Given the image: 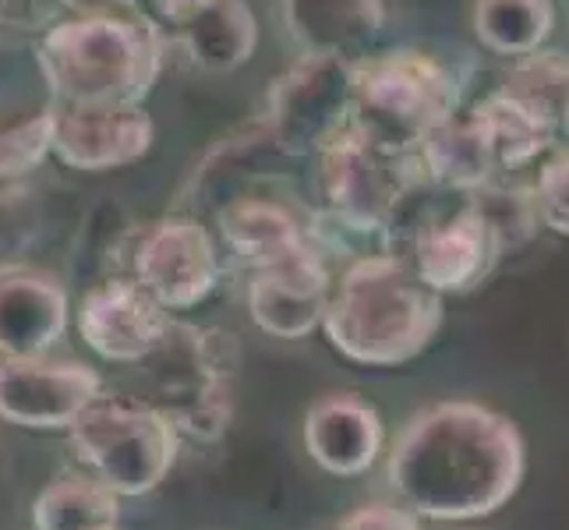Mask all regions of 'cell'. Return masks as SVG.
I'll list each match as a JSON object with an SVG mask.
<instances>
[{"label": "cell", "mask_w": 569, "mask_h": 530, "mask_svg": "<svg viewBox=\"0 0 569 530\" xmlns=\"http://www.w3.org/2000/svg\"><path fill=\"white\" fill-rule=\"evenodd\" d=\"M523 474L520 428L475 400L428 407L400 431L386 463L397 502L431 523L496 517L520 492Z\"/></svg>", "instance_id": "obj_1"}, {"label": "cell", "mask_w": 569, "mask_h": 530, "mask_svg": "<svg viewBox=\"0 0 569 530\" xmlns=\"http://www.w3.org/2000/svg\"><path fill=\"white\" fill-rule=\"evenodd\" d=\"M332 350L365 368H400L421 358L442 329V298L400 254H368L332 283L322 311Z\"/></svg>", "instance_id": "obj_2"}, {"label": "cell", "mask_w": 569, "mask_h": 530, "mask_svg": "<svg viewBox=\"0 0 569 530\" xmlns=\"http://www.w3.org/2000/svg\"><path fill=\"white\" fill-rule=\"evenodd\" d=\"M36 61L53 103L142 107L163 68V39L142 18L78 14L43 32Z\"/></svg>", "instance_id": "obj_3"}, {"label": "cell", "mask_w": 569, "mask_h": 530, "mask_svg": "<svg viewBox=\"0 0 569 530\" xmlns=\"http://www.w3.org/2000/svg\"><path fill=\"white\" fill-rule=\"evenodd\" d=\"M319 227L311 238L322 248L337 238L340 248H355V241H376L389 254V223L403 199L415 191L425 173L418 152H386L371 146L355 128L340 131L319 156Z\"/></svg>", "instance_id": "obj_4"}, {"label": "cell", "mask_w": 569, "mask_h": 530, "mask_svg": "<svg viewBox=\"0 0 569 530\" xmlns=\"http://www.w3.org/2000/svg\"><path fill=\"white\" fill-rule=\"evenodd\" d=\"M460 110L457 78L421 50H389L355 61L350 128L386 152H418L425 134Z\"/></svg>", "instance_id": "obj_5"}, {"label": "cell", "mask_w": 569, "mask_h": 530, "mask_svg": "<svg viewBox=\"0 0 569 530\" xmlns=\"http://www.w3.org/2000/svg\"><path fill=\"white\" fill-rule=\"evenodd\" d=\"M74 457L121 499L156 492L181 453V431L156 403L100 392L68 428Z\"/></svg>", "instance_id": "obj_6"}, {"label": "cell", "mask_w": 569, "mask_h": 530, "mask_svg": "<svg viewBox=\"0 0 569 530\" xmlns=\"http://www.w3.org/2000/svg\"><path fill=\"white\" fill-rule=\"evenodd\" d=\"M156 364V407L173 421L181 436L216 442L233 418V386H238L241 350L238 337L227 329H194L173 322Z\"/></svg>", "instance_id": "obj_7"}, {"label": "cell", "mask_w": 569, "mask_h": 530, "mask_svg": "<svg viewBox=\"0 0 569 530\" xmlns=\"http://www.w3.org/2000/svg\"><path fill=\"white\" fill-rule=\"evenodd\" d=\"M350 103L355 61L305 53L272 82L266 128L287 160H308L350 128Z\"/></svg>", "instance_id": "obj_8"}, {"label": "cell", "mask_w": 569, "mask_h": 530, "mask_svg": "<svg viewBox=\"0 0 569 530\" xmlns=\"http://www.w3.org/2000/svg\"><path fill=\"white\" fill-rule=\"evenodd\" d=\"M400 259H407L425 287L446 298V293L475 290L502 259V248L485 216L470 206L467 194H460L457 206L428 212L410 227V241Z\"/></svg>", "instance_id": "obj_9"}, {"label": "cell", "mask_w": 569, "mask_h": 530, "mask_svg": "<svg viewBox=\"0 0 569 530\" xmlns=\"http://www.w3.org/2000/svg\"><path fill=\"white\" fill-rule=\"evenodd\" d=\"M220 248L191 216L152 223L131 251V277L167 311L199 308L220 283Z\"/></svg>", "instance_id": "obj_10"}, {"label": "cell", "mask_w": 569, "mask_h": 530, "mask_svg": "<svg viewBox=\"0 0 569 530\" xmlns=\"http://www.w3.org/2000/svg\"><path fill=\"white\" fill-rule=\"evenodd\" d=\"M103 392V379L78 361L4 358L0 361V421L29 431H68Z\"/></svg>", "instance_id": "obj_11"}, {"label": "cell", "mask_w": 569, "mask_h": 530, "mask_svg": "<svg viewBox=\"0 0 569 530\" xmlns=\"http://www.w3.org/2000/svg\"><path fill=\"white\" fill-rule=\"evenodd\" d=\"M170 311L134 277L96 283L78 304V332L92 353L113 364H146L167 340Z\"/></svg>", "instance_id": "obj_12"}, {"label": "cell", "mask_w": 569, "mask_h": 530, "mask_svg": "<svg viewBox=\"0 0 569 530\" xmlns=\"http://www.w3.org/2000/svg\"><path fill=\"white\" fill-rule=\"evenodd\" d=\"M152 121L142 107L53 103L50 152L71 170L103 173L142 160L152 146Z\"/></svg>", "instance_id": "obj_13"}, {"label": "cell", "mask_w": 569, "mask_h": 530, "mask_svg": "<svg viewBox=\"0 0 569 530\" xmlns=\"http://www.w3.org/2000/svg\"><path fill=\"white\" fill-rule=\"evenodd\" d=\"M332 277L322 248L293 254L269 269H254L248 280V316L277 340H305L322 326Z\"/></svg>", "instance_id": "obj_14"}, {"label": "cell", "mask_w": 569, "mask_h": 530, "mask_svg": "<svg viewBox=\"0 0 569 530\" xmlns=\"http://www.w3.org/2000/svg\"><path fill=\"white\" fill-rule=\"evenodd\" d=\"M305 449L326 474L361 478L376 467L386 431L379 410L355 392H332L305 414Z\"/></svg>", "instance_id": "obj_15"}, {"label": "cell", "mask_w": 569, "mask_h": 530, "mask_svg": "<svg viewBox=\"0 0 569 530\" xmlns=\"http://www.w3.org/2000/svg\"><path fill=\"white\" fill-rule=\"evenodd\" d=\"M68 329V293L39 269L0 266V353L43 358Z\"/></svg>", "instance_id": "obj_16"}, {"label": "cell", "mask_w": 569, "mask_h": 530, "mask_svg": "<svg viewBox=\"0 0 569 530\" xmlns=\"http://www.w3.org/2000/svg\"><path fill=\"white\" fill-rule=\"evenodd\" d=\"M216 223H220V238L233 251V259L244 262L251 272L319 248L305 220H298L283 202L262 199V194L230 199L216 209Z\"/></svg>", "instance_id": "obj_17"}, {"label": "cell", "mask_w": 569, "mask_h": 530, "mask_svg": "<svg viewBox=\"0 0 569 530\" xmlns=\"http://www.w3.org/2000/svg\"><path fill=\"white\" fill-rule=\"evenodd\" d=\"M283 26L305 53L358 61L382 32V0H280Z\"/></svg>", "instance_id": "obj_18"}, {"label": "cell", "mask_w": 569, "mask_h": 530, "mask_svg": "<svg viewBox=\"0 0 569 530\" xmlns=\"http://www.w3.org/2000/svg\"><path fill=\"white\" fill-rule=\"evenodd\" d=\"M418 163L425 181L457 194H470L499 177L492 142L475 107L449 113L439 128H431L418 146Z\"/></svg>", "instance_id": "obj_19"}, {"label": "cell", "mask_w": 569, "mask_h": 530, "mask_svg": "<svg viewBox=\"0 0 569 530\" xmlns=\"http://www.w3.org/2000/svg\"><path fill=\"white\" fill-rule=\"evenodd\" d=\"M188 57L209 74H227L248 64L259 47V26L244 0H212L178 26Z\"/></svg>", "instance_id": "obj_20"}, {"label": "cell", "mask_w": 569, "mask_h": 530, "mask_svg": "<svg viewBox=\"0 0 569 530\" xmlns=\"http://www.w3.org/2000/svg\"><path fill=\"white\" fill-rule=\"evenodd\" d=\"M277 156L283 152L272 142L266 117L233 131L230 139H223L209 152V160L194 173V202H216V209H220L230 199H241V194H248V184L259 181L262 167H269V160H277Z\"/></svg>", "instance_id": "obj_21"}, {"label": "cell", "mask_w": 569, "mask_h": 530, "mask_svg": "<svg viewBox=\"0 0 569 530\" xmlns=\"http://www.w3.org/2000/svg\"><path fill=\"white\" fill-rule=\"evenodd\" d=\"M121 496L92 474L50 481L32 502V530H117Z\"/></svg>", "instance_id": "obj_22"}, {"label": "cell", "mask_w": 569, "mask_h": 530, "mask_svg": "<svg viewBox=\"0 0 569 530\" xmlns=\"http://www.w3.org/2000/svg\"><path fill=\"white\" fill-rule=\"evenodd\" d=\"M470 26L485 50L517 61L548 43L556 29V8L552 0H475Z\"/></svg>", "instance_id": "obj_23"}, {"label": "cell", "mask_w": 569, "mask_h": 530, "mask_svg": "<svg viewBox=\"0 0 569 530\" xmlns=\"http://www.w3.org/2000/svg\"><path fill=\"white\" fill-rule=\"evenodd\" d=\"M475 113L481 117L488 142H492L499 173H509V170H520L527 163H535L559 134L552 124H545L538 113L520 107L517 100H509L506 92H492L488 100H481L475 107Z\"/></svg>", "instance_id": "obj_24"}, {"label": "cell", "mask_w": 569, "mask_h": 530, "mask_svg": "<svg viewBox=\"0 0 569 530\" xmlns=\"http://www.w3.org/2000/svg\"><path fill=\"white\" fill-rule=\"evenodd\" d=\"M499 92H506L509 100H517L520 107L538 113L545 124L559 131L562 110L569 103V57L548 53L545 47L527 57H517L506 71Z\"/></svg>", "instance_id": "obj_25"}, {"label": "cell", "mask_w": 569, "mask_h": 530, "mask_svg": "<svg viewBox=\"0 0 569 530\" xmlns=\"http://www.w3.org/2000/svg\"><path fill=\"white\" fill-rule=\"evenodd\" d=\"M467 199L485 216V223L492 227L502 254L535 238L538 212H535L531 188H506V184L492 181V184H485L478 191H470Z\"/></svg>", "instance_id": "obj_26"}, {"label": "cell", "mask_w": 569, "mask_h": 530, "mask_svg": "<svg viewBox=\"0 0 569 530\" xmlns=\"http://www.w3.org/2000/svg\"><path fill=\"white\" fill-rule=\"evenodd\" d=\"M531 199H535L538 223L569 238V149L552 156V160L538 170Z\"/></svg>", "instance_id": "obj_27"}, {"label": "cell", "mask_w": 569, "mask_h": 530, "mask_svg": "<svg viewBox=\"0 0 569 530\" xmlns=\"http://www.w3.org/2000/svg\"><path fill=\"white\" fill-rule=\"evenodd\" d=\"M29 199L32 194H26L14 181H0V266H11V254L32 241L36 212Z\"/></svg>", "instance_id": "obj_28"}, {"label": "cell", "mask_w": 569, "mask_h": 530, "mask_svg": "<svg viewBox=\"0 0 569 530\" xmlns=\"http://www.w3.org/2000/svg\"><path fill=\"white\" fill-rule=\"evenodd\" d=\"M332 530H421V517L400 502H365L350 509Z\"/></svg>", "instance_id": "obj_29"}, {"label": "cell", "mask_w": 569, "mask_h": 530, "mask_svg": "<svg viewBox=\"0 0 569 530\" xmlns=\"http://www.w3.org/2000/svg\"><path fill=\"white\" fill-rule=\"evenodd\" d=\"M57 4H64L74 14H117L131 8L134 0H57Z\"/></svg>", "instance_id": "obj_30"}, {"label": "cell", "mask_w": 569, "mask_h": 530, "mask_svg": "<svg viewBox=\"0 0 569 530\" xmlns=\"http://www.w3.org/2000/svg\"><path fill=\"white\" fill-rule=\"evenodd\" d=\"M152 4L163 18H170L173 26H181L184 18H191L194 11H202L206 4H212V0H152Z\"/></svg>", "instance_id": "obj_31"}, {"label": "cell", "mask_w": 569, "mask_h": 530, "mask_svg": "<svg viewBox=\"0 0 569 530\" xmlns=\"http://www.w3.org/2000/svg\"><path fill=\"white\" fill-rule=\"evenodd\" d=\"M559 131L569 139V103H566V110H562V121H559Z\"/></svg>", "instance_id": "obj_32"}]
</instances>
